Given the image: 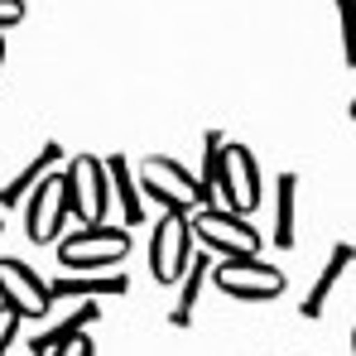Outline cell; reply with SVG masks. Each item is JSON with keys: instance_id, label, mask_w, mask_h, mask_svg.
Segmentation results:
<instances>
[{"instance_id": "1", "label": "cell", "mask_w": 356, "mask_h": 356, "mask_svg": "<svg viewBox=\"0 0 356 356\" xmlns=\"http://www.w3.org/2000/svg\"><path fill=\"white\" fill-rule=\"evenodd\" d=\"M197 183H202L207 197L222 193L227 197V212H236V217H250L260 207V197H265L255 154L245 145H236V140H227L222 130H207L202 135V178Z\"/></svg>"}, {"instance_id": "2", "label": "cell", "mask_w": 356, "mask_h": 356, "mask_svg": "<svg viewBox=\"0 0 356 356\" xmlns=\"http://www.w3.org/2000/svg\"><path fill=\"white\" fill-rule=\"evenodd\" d=\"M140 197H154L164 212H174V217H188V212H197V207H212V197L202 193V183L188 174L178 159H164V154H149V159H140Z\"/></svg>"}, {"instance_id": "3", "label": "cell", "mask_w": 356, "mask_h": 356, "mask_svg": "<svg viewBox=\"0 0 356 356\" xmlns=\"http://www.w3.org/2000/svg\"><path fill=\"white\" fill-rule=\"evenodd\" d=\"M63 188H67V217H82V227H106L111 178L97 154H72L63 169Z\"/></svg>"}, {"instance_id": "4", "label": "cell", "mask_w": 356, "mask_h": 356, "mask_svg": "<svg viewBox=\"0 0 356 356\" xmlns=\"http://www.w3.org/2000/svg\"><path fill=\"white\" fill-rule=\"evenodd\" d=\"M188 232L193 241H202L212 255H227V260H250V255H260V232L250 227V217H236V212H227V207H197L193 217H188Z\"/></svg>"}, {"instance_id": "5", "label": "cell", "mask_w": 356, "mask_h": 356, "mask_svg": "<svg viewBox=\"0 0 356 356\" xmlns=\"http://www.w3.org/2000/svg\"><path fill=\"white\" fill-rule=\"evenodd\" d=\"M125 255H130V232L125 227H82V232L58 241V265L72 270V275H92V270L120 265Z\"/></svg>"}, {"instance_id": "6", "label": "cell", "mask_w": 356, "mask_h": 356, "mask_svg": "<svg viewBox=\"0 0 356 356\" xmlns=\"http://www.w3.org/2000/svg\"><path fill=\"white\" fill-rule=\"evenodd\" d=\"M212 284H217L227 298H241V303H270V298H280L284 289H289L284 270L270 265V260H260V255H250V260L236 255V260L212 265Z\"/></svg>"}, {"instance_id": "7", "label": "cell", "mask_w": 356, "mask_h": 356, "mask_svg": "<svg viewBox=\"0 0 356 356\" xmlns=\"http://www.w3.org/2000/svg\"><path fill=\"white\" fill-rule=\"evenodd\" d=\"M24 212H29V217H24V232H29L34 245H54V241H58L63 222H67V188H63L58 169L34 183V193L24 197Z\"/></svg>"}, {"instance_id": "8", "label": "cell", "mask_w": 356, "mask_h": 356, "mask_svg": "<svg viewBox=\"0 0 356 356\" xmlns=\"http://www.w3.org/2000/svg\"><path fill=\"white\" fill-rule=\"evenodd\" d=\"M188 265H193V232H188V217L164 212V222H159L154 236H149V275H154L159 284H178Z\"/></svg>"}, {"instance_id": "9", "label": "cell", "mask_w": 356, "mask_h": 356, "mask_svg": "<svg viewBox=\"0 0 356 356\" xmlns=\"http://www.w3.org/2000/svg\"><path fill=\"white\" fill-rule=\"evenodd\" d=\"M0 308H10L15 318H44L49 303V284L24 265V260H0Z\"/></svg>"}, {"instance_id": "10", "label": "cell", "mask_w": 356, "mask_h": 356, "mask_svg": "<svg viewBox=\"0 0 356 356\" xmlns=\"http://www.w3.org/2000/svg\"><path fill=\"white\" fill-rule=\"evenodd\" d=\"M97 294H130L125 275H63L49 284V303H97Z\"/></svg>"}, {"instance_id": "11", "label": "cell", "mask_w": 356, "mask_h": 356, "mask_svg": "<svg viewBox=\"0 0 356 356\" xmlns=\"http://www.w3.org/2000/svg\"><path fill=\"white\" fill-rule=\"evenodd\" d=\"M352 270V245L342 241V245H332V255H327V265H323V275L313 280V289L303 294V303H298V313L313 323V318H323V308H327V298H332V289L342 284V275Z\"/></svg>"}, {"instance_id": "12", "label": "cell", "mask_w": 356, "mask_h": 356, "mask_svg": "<svg viewBox=\"0 0 356 356\" xmlns=\"http://www.w3.org/2000/svg\"><path fill=\"white\" fill-rule=\"evenodd\" d=\"M58 159H63V145H58V140H44V149H39V154H34V159H29L19 174L0 188V207H19V202L34 193V183H39V178L58 169Z\"/></svg>"}, {"instance_id": "13", "label": "cell", "mask_w": 356, "mask_h": 356, "mask_svg": "<svg viewBox=\"0 0 356 356\" xmlns=\"http://www.w3.org/2000/svg\"><path fill=\"white\" fill-rule=\"evenodd\" d=\"M102 164H106V178H111V202H120V222H125V232H135L145 222V197H140V188L130 178V159L125 154H111Z\"/></svg>"}, {"instance_id": "14", "label": "cell", "mask_w": 356, "mask_h": 356, "mask_svg": "<svg viewBox=\"0 0 356 356\" xmlns=\"http://www.w3.org/2000/svg\"><path fill=\"white\" fill-rule=\"evenodd\" d=\"M102 318V303H77L63 323H54L49 332H39V337H29V352L34 356H49V352H58V347H67L72 337H87V327Z\"/></svg>"}, {"instance_id": "15", "label": "cell", "mask_w": 356, "mask_h": 356, "mask_svg": "<svg viewBox=\"0 0 356 356\" xmlns=\"http://www.w3.org/2000/svg\"><path fill=\"white\" fill-rule=\"evenodd\" d=\"M207 275H212V260H207V255H193V265H188L183 280H178L174 308H169V323H174V327H193V313H197V298L207 289Z\"/></svg>"}, {"instance_id": "16", "label": "cell", "mask_w": 356, "mask_h": 356, "mask_svg": "<svg viewBox=\"0 0 356 356\" xmlns=\"http://www.w3.org/2000/svg\"><path fill=\"white\" fill-rule=\"evenodd\" d=\"M294 222H298V174L275 178V245H294Z\"/></svg>"}, {"instance_id": "17", "label": "cell", "mask_w": 356, "mask_h": 356, "mask_svg": "<svg viewBox=\"0 0 356 356\" xmlns=\"http://www.w3.org/2000/svg\"><path fill=\"white\" fill-rule=\"evenodd\" d=\"M337 24H342V63H352V0H337Z\"/></svg>"}, {"instance_id": "18", "label": "cell", "mask_w": 356, "mask_h": 356, "mask_svg": "<svg viewBox=\"0 0 356 356\" xmlns=\"http://www.w3.org/2000/svg\"><path fill=\"white\" fill-rule=\"evenodd\" d=\"M19 19H24V0H0V34L15 29Z\"/></svg>"}, {"instance_id": "19", "label": "cell", "mask_w": 356, "mask_h": 356, "mask_svg": "<svg viewBox=\"0 0 356 356\" xmlns=\"http://www.w3.org/2000/svg\"><path fill=\"white\" fill-rule=\"evenodd\" d=\"M15 332H19V318H15L10 308H0V356L10 352V342H15Z\"/></svg>"}, {"instance_id": "20", "label": "cell", "mask_w": 356, "mask_h": 356, "mask_svg": "<svg viewBox=\"0 0 356 356\" xmlns=\"http://www.w3.org/2000/svg\"><path fill=\"white\" fill-rule=\"evenodd\" d=\"M49 356H97V347H92V337H72L67 347H58V352H49Z\"/></svg>"}, {"instance_id": "21", "label": "cell", "mask_w": 356, "mask_h": 356, "mask_svg": "<svg viewBox=\"0 0 356 356\" xmlns=\"http://www.w3.org/2000/svg\"><path fill=\"white\" fill-rule=\"evenodd\" d=\"M0 63H5V34H0Z\"/></svg>"}, {"instance_id": "22", "label": "cell", "mask_w": 356, "mask_h": 356, "mask_svg": "<svg viewBox=\"0 0 356 356\" xmlns=\"http://www.w3.org/2000/svg\"><path fill=\"white\" fill-rule=\"evenodd\" d=\"M0 232H5V222H0Z\"/></svg>"}]
</instances>
